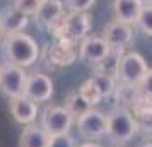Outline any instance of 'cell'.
Masks as SVG:
<instances>
[{"label": "cell", "instance_id": "obj_1", "mask_svg": "<svg viewBox=\"0 0 152 147\" xmlns=\"http://www.w3.org/2000/svg\"><path fill=\"white\" fill-rule=\"evenodd\" d=\"M4 53L7 56L9 63H14L17 67L28 69L34 65L39 56V46L33 36L26 33H15L5 36L4 39Z\"/></svg>", "mask_w": 152, "mask_h": 147}, {"label": "cell", "instance_id": "obj_2", "mask_svg": "<svg viewBox=\"0 0 152 147\" xmlns=\"http://www.w3.org/2000/svg\"><path fill=\"white\" fill-rule=\"evenodd\" d=\"M138 133V121L135 113L125 108L118 106L108 113V132L106 137L118 146L128 144L135 135Z\"/></svg>", "mask_w": 152, "mask_h": 147}, {"label": "cell", "instance_id": "obj_3", "mask_svg": "<svg viewBox=\"0 0 152 147\" xmlns=\"http://www.w3.org/2000/svg\"><path fill=\"white\" fill-rule=\"evenodd\" d=\"M48 29L50 34H53L56 39H69L79 43L84 38H87V33L91 31V15L87 12H69L63 14L62 19Z\"/></svg>", "mask_w": 152, "mask_h": 147}, {"label": "cell", "instance_id": "obj_4", "mask_svg": "<svg viewBox=\"0 0 152 147\" xmlns=\"http://www.w3.org/2000/svg\"><path fill=\"white\" fill-rule=\"evenodd\" d=\"M72 123L74 116L67 111L65 106H46L39 115V125L46 130L50 137L69 133Z\"/></svg>", "mask_w": 152, "mask_h": 147}, {"label": "cell", "instance_id": "obj_5", "mask_svg": "<svg viewBox=\"0 0 152 147\" xmlns=\"http://www.w3.org/2000/svg\"><path fill=\"white\" fill-rule=\"evenodd\" d=\"M26 82H28V74L22 67H17L9 62L0 67V92L5 94L9 99L22 96Z\"/></svg>", "mask_w": 152, "mask_h": 147}, {"label": "cell", "instance_id": "obj_6", "mask_svg": "<svg viewBox=\"0 0 152 147\" xmlns=\"http://www.w3.org/2000/svg\"><path fill=\"white\" fill-rule=\"evenodd\" d=\"M147 62L145 58L137 51H128L125 53L120 63V70H118V82L121 84H133L138 86L142 82V79L147 74Z\"/></svg>", "mask_w": 152, "mask_h": 147}, {"label": "cell", "instance_id": "obj_7", "mask_svg": "<svg viewBox=\"0 0 152 147\" xmlns=\"http://www.w3.org/2000/svg\"><path fill=\"white\" fill-rule=\"evenodd\" d=\"M77 130L86 140H99L108 132V115L99 110H91L75 120Z\"/></svg>", "mask_w": 152, "mask_h": 147}, {"label": "cell", "instance_id": "obj_8", "mask_svg": "<svg viewBox=\"0 0 152 147\" xmlns=\"http://www.w3.org/2000/svg\"><path fill=\"white\" fill-rule=\"evenodd\" d=\"M110 50L111 46L103 36H87L79 45V60H82L91 67H96L110 53Z\"/></svg>", "mask_w": 152, "mask_h": 147}, {"label": "cell", "instance_id": "obj_9", "mask_svg": "<svg viewBox=\"0 0 152 147\" xmlns=\"http://www.w3.org/2000/svg\"><path fill=\"white\" fill-rule=\"evenodd\" d=\"M24 96L33 99L34 103H46L53 96V80L50 75L41 74V72H34L28 75V82L24 87Z\"/></svg>", "mask_w": 152, "mask_h": 147}, {"label": "cell", "instance_id": "obj_10", "mask_svg": "<svg viewBox=\"0 0 152 147\" xmlns=\"http://www.w3.org/2000/svg\"><path fill=\"white\" fill-rule=\"evenodd\" d=\"M103 38L111 48L125 50L133 41V28L130 24H125L115 19L110 24H106V28L103 29Z\"/></svg>", "mask_w": 152, "mask_h": 147}, {"label": "cell", "instance_id": "obj_11", "mask_svg": "<svg viewBox=\"0 0 152 147\" xmlns=\"http://www.w3.org/2000/svg\"><path fill=\"white\" fill-rule=\"evenodd\" d=\"M79 58V46H75L74 41L69 39H56L55 45L50 46L48 60L53 67H65L74 63Z\"/></svg>", "mask_w": 152, "mask_h": 147}, {"label": "cell", "instance_id": "obj_12", "mask_svg": "<svg viewBox=\"0 0 152 147\" xmlns=\"http://www.w3.org/2000/svg\"><path fill=\"white\" fill-rule=\"evenodd\" d=\"M9 108H10V115L14 116V120L24 127L31 125L38 120V103L26 98L24 94L10 99Z\"/></svg>", "mask_w": 152, "mask_h": 147}, {"label": "cell", "instance_id": "obj_13", "mask_svg": "<svg viewBox=\"0 0 152 147\" xmlns=\"http://www.w3.org/2000/svg\"><path fill=\"white\" fill-rule=\"evenodd\" d=\"M28 19H29L28 15L22 14L14 5L5 7L0 12V31H2V34L10 36V34H15V33H22L29 22Z\"/></svg>", "mask_w": 152, "mask_h": 147}, {"label": "cell", "instance_id": "obj_14", "mask_svg": "<svg viewBox=\"0 0 152 147\" xmlns=\"http://www.w3.org/2000/svg\"><path fill=\"white\" fill-rule=\"evenodd\" d=\"M63 14H65V4L62 0H43L38 12L34 14V21L43 28H50L56 21H60Z\"/></svg>", "mask_w": 152, "mask_h": 147}, {"label": "cell", "instance_id": "obj_15", "mask_svg": "<svg viewBox=\"0 0 152 147\" xmlns=\"http://www.w3.org/2000/svg\"><path fill=\"white\" fill-rule=\"evenodd\" d=\"M144 0H115L113 2V14L115 19L125 24H137L138 15L144 9Z\"/></svg>", "mask_w": 152, "mask_h": 147}, {"label": "cell", "instance_id": "obj_16", "mask_svg": "<svg viewBox=\"0 0 152 147\" xmlns=\"http://www.w3.org/2000/svg\"><path fill=\"white\" fill-rule=\"evenodd\" d=\"M115 96H116V99L121 103V106L128 108V110H133V111L142 105V101L145 99V96L142 94V91H140V86L121 84V82H118Z\"/></svg>", "mask_w": 152, "mask_h": 147}, {"label": "cell", "instance_id": "obj_17", "mask_svg": "<svg viewBox=\"0 0 152 147\" xmlns=\"http://www.w3.org/2000/svg\"><path fill=\"white\" fill-rule=\"evenodd\" d=\"M50 135L41 125H26L19 139V147H48Z\"/></svg>", "mask_w": 152, "mask_h": 147}, {"label": "cell", "instance_id": "obj_18", "mask_svg": "<svg viewBox=\"0 0 152 147\" xmlns=\"http://www.w3.org/2000/svg\"><path fill=\"white\" fill-rule=\"evenodd\" d=\"M125 50H118V48H111L110 53L104 56L101 62L97 63L96 67H92L94 74H106V75H113L118 77V70H120V63L123 58Z\"/></svg>", "mask_w": 152, "mask_h": 147}, {"label": "cell", "instance_id": "obj_19", "mask_svg": "<svg viewBox=\"0 0 152 147\" xmlns=\"http://www.w3.org/2000/svg\"><path fill=\"white\" fill-rule=\"evenodd\" d=\"M63 106L67 108V111H69L75 120L79 118V116H82V115H86L87 111L92 110V105H91L89 101L84 98L80 92H79V89L67 94V98H65V105H63Z\"/></svg>", "mask_w": 152, "mask_h": 147}, {"label": "cell", "instance_id": "obj_20", "mask_svg": "<svg viewBox=\"0 0 152 147\" xmlns=\"http://www.w3.org/2000/svg\"><path fill=\"white\" fill-rule=\"evenodd\" d=\"M92 80L96 82L99 92L103 94V98H110L116 92L118 87V79L113 77V75H106V74H94L92 72Z\"/></svg>", "mask_w": 152, "mask_h": 147}, {"label": "cell", "instance_id": "obj_21", "mask_svg": "<svg viewBox=\"0 0 152 147\" xmlns=\"http://www.w3.org/2000/svg\"><path fill=\"white\" fill-rule=\"evenodd\" d=\"M79 92H80L84 98L92 105V108H94L96 105H99V103H101V99H103V94L99 92L96 82H94L92 79H87L86 82H82V86L79 87Z\"/></svg>", "mask_w": 152, "mask_h": 147}, {"label": "cell", "instance_id": "obj_22", "mask_svg": "<svg viewBox=\"0 0 152 147\" xmlns=\"http://www.w3.org/2000/svg\"><path fill=\"white\" fill-rule=\"evenodd\" d=\"M137 28L140 29L145 36H152V5L151 4L144 5L142 12L138 15Z\"/></svg>", "mask_w": 152, "mask_h": 147}, {"label": "cell", "instance_id": "obj_23", "mask_svg": "<svg viewBox=\"0 0 152 147\" xmlns=\"http://www.w3.org/2000/svg\"><path fill=\"white\" fill-rule=\"evenodd\" d=\"M41 5V0H15L14 2V7L19 9L22 14L29 15H34L38 12V9Z\"/></svg>", "mask_w": 152, "mask_h": 147}, {"label": "cell", "instance_id": "obj_24", "mask_svg": "<svg viewBox=\"0 0 152 147\" xmlns=\"http://www.w3.org/2000/svg\"><path fill=\"white\" fill-rule=\"evenodd\" d=\"M96 0H65V9L69 12H87Z\"/></svg>", "mask_w": 152, "mask_h": 147}, {"label": "cell", "instance_id": "obj_25", "mask_svg": "<svg viewBox=\"0 0 152 147\" xmlns=\"http://www.w3.org/2000/svg\"><path fill=\"white\" fill-rule=\"evenodd\" d=\"M48 147H77L75 140L70 133H63V135H55V137H50Z\"/></svg>", "mask_w": 152, "mask_h": 147}, {"label": "cell", "instance_id": "obj_26", "mask_svg": "<svg viewBox=\"0 0 152 147\" xmlns=\"http://www.w3.org/2000/svg\"><path fill=\"white\" fill-rule=\"evenodd\" d=\"M140 91L144 94L147 99H152V69L147 70V74H145V77L142 79V82H140Z\"/></svg>", "mask_w": 152, "mask_h": 147}, {"label": "cell", "instance_id": "obj_27", "mask_svg": "<svg viewBox=\"0 0 152 147\" xmlns=\"http://www.w3.org/2000/svg\"><path fill=\"white\" fill-rule=\"evenodd\" d=\"M79 147H103V146H101V144H97V142H94V140H87V142L80 144Z\"/></svg>", "mask_w": 152, "mask_h": 147}, {"label": "cell", "instance_id": "obj_28", "mask_svg": "<svg viewBox=\"0 0 152 147\" xmlns=\"http://www.w3.org/2000/svg\"><path fill=\"white\" fill-rule=\"evenodd\" d=\"M140 147H152V142H145V144H142Z\"/></svg>", "mask_w": 152, "mask_h": 147}, {"label": "cell", "instance_id": "obj_29", "mask_svg": "<svg viewBox=\"0 0 152 147\" xmlns=\"http://www.w3.org/2000/svg\"><path fill=\"white\" fill-rule=\"evenodd\" d=\"M0 43H2V31H0Z\"/></svg>", "mask_w": 152, "mask_h": 147}, {"label": "cell", "instance_id": "obj_30", "mask_svg": "<svg viewBox=\"0 0 152 147\" xmlns=\"http://www.w3.org/2000/svg\"><path fill=\"white\" fill-rule=\"evenodd\" d=\"M147 4H151V5H152V0H147Z\"/></svg>", "mask_w": 152, "mask_h": 147}, {"label": "cell", "instance_id": "obj_31", "mask_svg": "<svg viewBox=\"0 0 152 147\" xmlns=\"http://www.w3.org/2000/svg\"><path fill=\"white\" fill-rule=\"evenodd\" d=\"M0 67H2V65H0Z\"/></svg>", "mask_w": 152, "mask_h": 147}, {"label": "cell", "instance_id": "obj_32", "mask_svg": "<svg viewBox=\"0 0 152 147\" xmlns=\"http://www.w3.org/2000/svg\"><path fill=\"white\" fill-rule=\"evenodd\" d=\"M41 2H43V0H41Z\"/></svg>", "mask_w": 152, "mask_h": 147}]
</instances>
